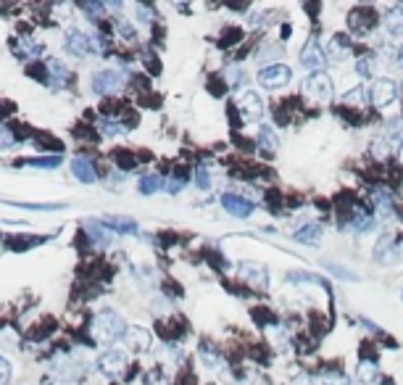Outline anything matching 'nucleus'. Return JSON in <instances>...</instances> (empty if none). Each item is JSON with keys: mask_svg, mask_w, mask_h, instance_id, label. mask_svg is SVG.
I'll return each instance as SVG.
<instances>
[{"mask_svg": "<svg viewBox=\"0 0 403 385\" xmlns=\"http://www.w3.org/2000/svg\"><path fill=\"white\" fill-rule=\"evenodd\" d=\"M395 61H398V66L403 69V45L398 48V56H395Z\"/></svg>", "mask_w": 403, "mask_h": 385, "instance_id": "nucleus-30", "label": "nucleus"}, {"mask_svg": "<svg viewBox=\"0 0 403 385\" xmlns=\"http://www.w3.org/2000/svg\"><path fill=\"white\" fill-rule=\"evenodd\" d=\"M345 101H348V103H361V90H356V93H348V96H345Z\"/></svg>", "mask_w": 403, "mask_h": 385, "instance_id": "nucleus-29", "label": "nucleus"}, {"mask_svg": "<svg viewBox=\"0 0 403 385\" xmlns=\"http://www.w3.org/2000/svg\"><path fill=\"white\" fill-rule=\"evenodd\" d=\"M292 79V71L285 66V63H269L264 69L258 71V82L264 85L266 90H280L285 88Z\"/></svg>", "mask_w": 403, "mask_h": 385, "instance_id": "nucleus-4", "label": "nucleus"}, {"mask_svg": "<svg viewBox=\"0 0 403 385\" xmlns=\"http://www.w3.org/2000/svg\"><path fill=\"white\" fill-rule=\"evenodd\" d=\"M238 108H240L245 122H258L264 116V101H261L256 90H243L238 96Z\"/></svg>", "mask_w": 403, "mask_h": 385, "instance_id": "nucleus-5", "label": "nucleus"}, {"mask_svg": "<svg viewBox=\"0 0 403 385\" xmlns=\"http://www.w3.org/2000/svg\"><path fill=\"white\" fill-rule=\"evenodd\" d=\"M261 145H269V150H277V138H275V132L269 130V127H264V130H261Z\"/></svg>", "mask_w": 403, "mask_h": 385, "instance_id": "nucleus-22", "label": "nucleus"}, {"mask_svg": "<svg viewBox=\"0 0 403 385\" xmlns=\"http://www.w3.org/2000/svg\"><path fill=\"white\" fill-rule=\"evenodd\" d=\"M325 61H327L325 48H322L317 40H309L306 48L300 51V63H303V66H309V69H322Z\"/></svg>", "mask_w": 403, "mask_h": 385, "instance_id": "nucleus-10", "label": "nucleus"}, {"mask_svg": "<svg viewBox=\"0 0 403 385\" xmlns=\"http://www.w3.org/2000/svg\"><path fill=\"white\" fill-rule=\"evenodd\" d=\"M161 188V180L158 177H146V180H140V190L143 192H155Z\"/></svg>", "mask_w": 403, "mask_h": 385, "instance_id": "nucleus-20", "label": "nucleus"}, {"mask_svg": "<svg viewBox=\"0 0 403 385\" xmlns=\"http://www.w3.org/2000/svg\"><path fill=\"white\" fill-rule=\"evenodd\" d=\"M143 385H166V377H161L158 372H153V375H148V380Z\"/></svg>", "mask_w": 403, "mask_h": 385, "instance_id": "nucleus-28", "label": "nucleus"}, {"mask_svg": "<svg viewBox=\"0 0 403 385\" xmlns=\"http://www.w3.org/2000/svg\"><path fill=\"white\" fill-rule=\"evenodd\" d=\"M401 158H403V143H401Z\"/></svg>", "mask_w": 403, "mask_h": 385, "instance_id": "nucleus-31", "label": "nucleus"}, {"mask_svg": "<svg viewBox=\"0 0 403 385\" xmlns=\"http://www.w3.org/2000/svg\"><path fill=\"white\" fill-rule=\"evenodd\" d=\"M90 333L98 343H103V346H111L121 333H127V327H124V319H121L116 312H101V314L93 319V327H90Z\"/></svg>", "mask_w": 403, "mask_h": 385, "instance_id": "nucleus-1", "label": "nucleus"}, {"mask_svg": "<svg viewBox=\"0 0 403 385\" xmlns=\"http://www.w3.org/2000/svg\"><path fill=\"white\" fill-rule=\"evenodd\" d=\"M243 272H245V277H248L256 288H266V282H269V274H266L264 267H258V264H243Z\"/></svg>", "mask_w": 403, "mask_h": 385, "instance_id": "nucleus-15", "label": "nucleus"}, {"mask_svg": "<svg viewBox=\"0 0 403 385\" xmlns=\"http://www.w3.org/2000/svg\"><path fill=\"white\" fill-rule=\"evenodd\" d=\"M151 333H148L146 327H127V333H124V346L129 351H135V354H143V351L151 349Z\"/></svg>", "mask_w": 403, "mask_h": 385, "instance_id": "nucleus-9", "label": "nucleus"}, {"mask_svg": "<svg viewBox=\"0 0 403 385\" xmlns=\"http://www.w3.org/2000/svg\"><path fill=\"white\" fill-rule=\"evenodd\" d=\"M322 385H353V380H348L345 375H330L322 380Z\"/></svg>", "mask_w": 403, "mask_h": 385, "instance_id": "nucleus-23", "label": "nucleus"}, {"mask_svg": "<svg viewBox=\"0 0 403 385\" xmlns=\"http://www.w3.org/2000/svg\"><path fill=\"white\" fill-rule=\"evenodd\" d=\"M356 377L367 385L374 383V380H377V364H374V361H369V359L359 361V367H356Z\"/></svg>", "mask_w": 403, "mask_h": 385, "instance_id": "nucleus-16", "label": "nucleus"}, {"mask_svg": "<svg viewBox=\"0 0 403 385\" xmlns=\"http://www.w3.org/2000/svg\"><path fill=\"white\" fill-rule=\"evenodd\" d=\"M372 153H377V158H387V156H390V145H387V143L379 138V140L372 143Z\"/></svg>", "mask_w": 403, "mask_h": 385, "instance_id": "nucleus-21", "label": "nucleus"}, {"mask_svg": "<svg viewBox=\"0 0 403 385\" xmlns=\"http://www.w3.org/2000/svg\"><path fill=\"white\" fill-rule=\"evenodd\" d=\"M9 145H14V135L6 127H0V148H9Z\"/></svg>", "mask_w": 403, "mask_h": 385, "instance_id": "nucleus-27", "label": "nucleus"}, {"mask_svg": "<svg viewBox=\"0 0 403 385\" xmlns=\"http://www.w3.org/2000/svg\"><path fill=\"white\" fill-rule=\"evenodd\" d=\"M121 82H124V77H121L119 71L103 69L93 77V90L101 93V96H108V93H116V90L121 88Z\"/></svg>", "mask_w": 403, "mask_h": 385, "instance_id": "nucleus-8", "label": "nucleus"}, {"mask_svg": "<svg viewBox=\"0 0 403 385\" xmlns=\"http://www.w3.org/2000/svg\"><path fill=\"white\" fill-rule=\"evenodd\" d=\"M98 367H101V372L106 377H121V372L127 369V354L121 349H108L98 359Z\"/></svg>", "mask_w": 403, "mask_h": 385, "instance_id": "nucleus-6", "label": "nucleus"}, {"mask_svg": "<svg viewBox=\"0 0 403 385\" xmlns=\"http://www.w3.org/2000/svg\"><path fill=\"white\" fill-rule=\"evenodd\" d=\"M108 225H113V227H124V230H135V222L132 219H119V217H111V219H106Z\"/></svg>", "mask_w": 403, "mask_h": 385, "instance_id": "nucleus-24", "label": "nucleus"}, {"mask_svg": "<svg viewBox=\"0 0 403 385\" xmlns=\"http://www.w3.org/2000/svg\"><path fill=\"white\" fill-rule=\"evenodd\" d=\"M101 132L103 135H121V124H116V122H101Z\"/></svg>", "mask_w": 403, "mask_h": 385, "instance_id": "nucleus-26", "label": "nucleus"}, {"mask_svg": "<svg viewBox=\"0 0 403 385\" xmlns=\"http://www.w3.org/2000/svg\"><path fill=\"white\" fill-rule=\"evenodd\" d=\"M43 385H53V383H43Z\"/></svg>", "mask_w": 403, "mask_h": 385, "instance_id": "nucleus-32", "label": "nucleus"}, {"mask_svg": "<svg viewBox=\"0 0 403 385\" xmlns=\"http://www.w3.org/2000/svg\"><path fill=\"white\" fill-rule=\"evenodd\" d=\"M71 175L77 177L79 183H95V180H98L93 164H90V158H85V156H77L74 161H71Z\"/></svg>", "mask_w": 403, "mask_h": 385, "instance_id": "nucleus-12", "label": "nucleus"}, {"mask_svg": "<svg viewBox=\"0 0 403 385\" xmlns=\"http://www.w3.org/2000/svg\"><path fill=\"white\" fill-rule=\"evenodd\" d=\"M222 203H224V209L232 211L235 217H248L250 211H253V203H248L245 198H240V195H232V192L224 195Z\"/></svg>", "mask_w": 403, "mask_h": 385, "instance_id": "nucleus-13", "label": "nucleus"}, {"mask_svg": "<svg viewBox=\"0 0 403 385\" xmlns=\"http://www.w3.org/2000/svg\"><path fill=\"white\" fill-rule=\"evenodd\" d=\"M200 356H203V364H206L208 369H219V367H222V361H219V354H214V351L206 349V346L200 349Z\"/></svg>", "mask_w": 403, "mask_h": 385, "instance_id": "nucleus-18", "label": "nucleus"}, {"mask_svg": "<svg viewBox=\"0 0 403 385\" xmlns=\"http://www.w3.org/2000/svg\"><path fill=\"white\" fill-rule=\"evenodd\" d=\"M303 93H306L311 101H322V103H327L335 93L330 74H325V71H314V74L303 82Z\"/></svg>", "mask_w": 403, "mask_h": 385, "instance_id": "nucleus-2", "label": "nucleus"}, {"mask_svg": "<svg viewBox=\"0 0 403 385\" xmlns=\"http://www.w3.org/2000/svg\"><path fill=\"white\" fill-rule=\"evenodd\" d=\"M351 43L345 40L343 35H335V37H330L327 40V45H325V56L327 58H332V61H343V58H348L351 56Z\"/></svg>", "mask_w": 403, "mask_h": 385, "instance_id": "nucleus-11", "label": "nucleus"}, {"mask_svg": "<svg viewBox=\"0 0 403 385\" xmlns=\"http://www.w3.org/2000/svg\"><path fill=\"white\" fill-rule=\"evenodd\" d=\"M63 48H66L71 56H87L90 51H98V45H95L93 37L85 35V32H79V29H69V32H66Z\"/></svg>", "mask_w": 403, "mask_h": 385, "instance_id": "nucleus-7", "label": "nucleus"}, {"mask_svg": "<svg viewBox=\"0 0 403 385\" xmlns=\"http://www.w3.org/2000/svg\"><path fill=\"white\" fill-rule=\"evenodd\" d=\"M48 69H51V77L56 79L58 85H63V82L69 79V69H66V66H63L61 61H51V63H48Z\"/></svg>", "mask_w": 403, "mask_h": 385, "instance_id": "nucleus-17", "label": "nucleus"}, {"mask_svg": "<svg viewBox=\"0 0 403 385\" xmlns=\"http://www.w3.org/2000/svg\"><path fill=\"white\" fill-rule=\"evenodd\" d=\"M398 98V85H395L393 79H374L372 82V88H369V101H372V106L374 108H385V106H390Z\"/></svg>", "mask_w": 403, "mask_h": 385, "instance_id": "nucleus-3", "label": "nucleus"}, {"mask_svg": "<svg viewBox=\"0 0 403 385\" xmlns=\"http://www.w3.org/2000/svg\"><path fill=\"white\" fill-rule=\"evenodd\" d=\"M58 164H61V158H58V156H53V158H35V161H26V167H40V169H43V167L51 169V167H58Z\"/></svg>", "mask_w": 403, "mask_h": 385, "instance_id": "nucleus-19", "label": "nucleus"}, {"mask_svg": "<svg viewBox=\"0 0 403 385\" xmlns=\"http://www.w3.org/2000/svg\"><path fill=\"white\" fill-rule=\"evenodd\" d=\"M9 380H11V364L0 356V385H9Z\"/></svg>", "mask_w": 403, "mask_h": 385, "instance_id": "nucleus-25", "label": "nucleus"}, {"mask_svg": "<svg viewBox=\"0 0 403 385\" xmlns=\"http://www.w3.org/2000/svg\"><path fill=\"white\" fill-rule=\"evenodd\" d=\"M385 29L390 37H403V9H393L385 16Z\"/></svg>", "mask_w": 403, "mask_h": 385, "instance_id": "nucleus-14", "label": "nucleus"}]
</instances>
